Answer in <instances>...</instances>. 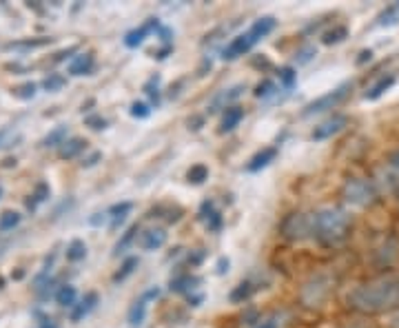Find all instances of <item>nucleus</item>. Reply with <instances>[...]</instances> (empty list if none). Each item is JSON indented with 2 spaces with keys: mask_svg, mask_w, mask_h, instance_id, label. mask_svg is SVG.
I'll list each match as a JSON object with an SVG mask.
<instances>
[{
  "mask_svg": "<svg viewBox=\"0 0 399 328\" xmlns=\"http://www.w3.org/2000/svg\"><path fill=\"white\" fill-rule=\"evenodd\" d=\"M333 291V277L326 273H319L315 277H311L302 289V302L306 306H319L326 300L329 293Z\"/></svg>",
  "mask_w": 399,
  "mask_h": 328,
  "instance_id": "nucleus-5",
  "label": "nucleus"
},
{
  "mask_svg": "<svg viewBox=\"0 0 399 328\" xmlns=\"http://www.w3.org/2000/svg\"><path fill=\"white\" fill-rule=\"evenodd\" d=\"M228 264H231V262H228L226 258H220V260H218V273H220V275H224V273L228 271Z\"/></svg>",
  "mask_w": 399,
  "mask_h": 328,
  "instance_id": "nucleus-43",
  "label": "nucleus"
},
{
  "mask_svg": "<svg viewBox=\"0 0 399 328\" xmlns=\"http://www.w3.org/2000/svg\"><path fill=\"white\" fill-rule=\"evenodd\" d=\"M371 56H373L371 51H362V53H360V61H357V65L366 63V61H371Z\"/></svg>",
  "mask_w": 399,
  "mask_h": 328,
  "instance_id": "nucleus-46",
  "label": "nucleus"
},
{
  "mask_svg": "<svg viewBox=\"0 0 399 328\" xmlns=\"http://www.w3.org/2000/svg\"><path fill=\"white\" fill-rule=\"evenodd\" d=\"M240 94H242V87H240V84H238V87H233V89H228V92H224V94H220L216 100L211 102V111H218V109L222 107V104H228L231 100H235Z\"/></svg>",
  "mask_w": 399,
  "mask_h": 328,
  "instance_id": "nucleus-28",
  "label": "nucleus"
},
{
  "mask_svg": "<svg viewBox=\"0 0 399 328\" xmlns=\"http://www.w3.org/2000/svg\"><path fill=\"white\" fill-rule=\"evenodd\" d=\"M16 140H18V136H13L11 131H0V149L11 146Z\"/></svg>",
  "mask_w": 399,
  "mask_h": 328,
  "instance_id": "nucleus-41",
  "label": "nucleus"
},
{
  "mask_svg": "<svg viewBox=\"0 0 399 328\" xmlns=\"http://www.w3.org/2000/svg\"><path fill=\"white\" fill-rule=\"evenodd\" d=\"M137 268V258H129V260H125V264H122V268L120 271L113 275V282H122V279H127L133 271Z\"/></svg>",
  "mask_w": 399,
  "mask_h": 328,
  "instance_id": "nucleus-32",
  "label": "nucleus"
},
{
  "mask_svg": "<svg viewBox=\"0 0 399 328\" xmlns=\"http://www.w3.org/2000/svg\"><path fill=\"white\" fill-rule=\"evenodd\" d=\"M255 328H280V322H278V317H275V315H271V317L259 320V324Z\"/></svg>",
  "mask_w": 399,
  "mask_h": 328,
  "instance_id": "nucleus-42",
  "label": "nucleus"
},
{
  "mask_svg": "<svg viewBox=\"0 0 399 328\" xmlns=\"http://www.w3.org/2000/svg\"><path fill=\"white\" fill-rule=\"evenodd\" d=\"M282 235L290 242L313 237V213H290L282 222Z\"/></svg>",
  "mask_w": 399,
  "mask_h": 328,
  "instance_id": "nucleus-4",
  "label": "nucleus"
},
{
  "mask_svg": "<svg viewBox=\"0 0 399 328\" xmlns=\"http://www.w3.org/2000/svg\"><path fill=\"white\" fill-rule=\"evenodd\" d=\"M295 80H297V73H295V69L293 67H282L280 69V82L286 87V89H290L295 84Z\"/></svg>",
  "mask_w": 399,
  "mask_h": 328,
  "instance_id": "nucleus-35",
  "label": "nucleus"
},
{
  "mask_svg": "<svg viewBox=\"0 0 399 328\" xmlns=\"http://www.w3.org/2000/svg\"><path fill=\"white\" fill-rule=\"evenodd\" d=\"M42 328H56V324L51 320H42Z\"/></svg>",
  "mask_w": 399,
  "mask_h": 328,
  "instance_id": "nucleus-47",
  "label": "nucleus"
},
{
  "mask_svg": "<svg viewBox=\"0 0 399 328\" xmlns=\"http://www.w3.org/2000/svg\"><path fill=\"white\" fill-rule=\"evenodd\" d=\"M131 202H120V204H113L109 211H106V215H109V227L111 229H118L122 222L127 220L129 211H131Z\"/></svg>",
  "mask_w": 399,
  "mask_h": 328,
  "instance_id": "nucleus-16",
  "label": "nucleus"
},
{
  "mask_svg": "<svg viewBox=\"0 0 399 328\" xmlns=\"http://www.w3.org/2000/svg\"><path fill=\"white\" fill-rule=\"evenodd\" d=\"M67 84V80L63 76H58V73H49V78H44L42 87L47 89V92H60Z\"/></svg>",
  "mask_w": 399,
  "mask_h": 328,
  "instance_id": "nucleus-33",
  "label": "nucleus"
},
{
  "mask_svg": "<svg viewBox=\"0 0 399 328\" xmlns=\"http://www.w3.org/2000/svg\"><path fill=\"white\" fill-rule=\"evenodd\" d=\"M147 317V297L137 300L131 308H129V324L131 326H140Z\"/></svg>",
  "mask_w": 399,
  "mask_h": 328,
  "instance_id": "nucleus-23",
  "label": "nucleus"
},
{
  "mask_svg": "<svg viewBox=\"0 0 399 328\" xmlns=\"http://www.w3.org/2000/svg\"><path fill=\"white\" fill-rule=\"evenodd\" d=\"M149 113H151V109H149V104H145V102H133L131 104V115L133 118H149Z\"/></svg>",
  "mask_w": 399,
  "mask_h": 328,
  "instance_id": "nucleus-38",
  "label": "nucleus"
},
{
  "mask_svg": "<svg viewBox=\"0 0 399 328\" xmlns=\"http://www.w3.org/2000/svg\"><path fill=\"white\" fill-rule=\"evenodd\" d=\"M158 82H160L158 78H151V80L145 84V92L151 96V100L156 102V104H160V89H158Z\"/></svg>",
  "mask_w": 399,
  "mask_h": 328,
  "instance_id": "nucleus-37",
  "label": "nucleus"
},
{
  "mask_svg": "<svg viewBox=\"0 0 399 328\" xmlns=\"http://www.w3.org/2000/svg\"><path fill=\"white\" fill-rule=\"evenodd\" d=\"M313 56H315V47H304V49H300V51L295 53V61H297L300 65H304V63H309Z\"/></svg>",
  "mask_w": 399,
  "mask_h": 328,
  "instance_id": "nucleus-40",
  "label": "nucleus"
},
{
  "mask_svg": "<svg viewBox=\"0 0 399 328\" xmlns=\"http://www.w3.org/2000/svg\"><path fill=\"white\" fill-rule=\"evenodd\" d=\"M67 142V127L60 125L54 131H49V136L42 140V146H63Z\"/></svg>",
  "mask_w": 399,
  "mask_h": 328,
  "instance_id": "nucleus-24",
  "label": "nucleus"
},
{
  "mask_svg": "<svg viewBox=\"0 0 399 328\" xmlns=\"http://www.w3.org/2000/svg\"><path fill=\"white\" fill-rule=\"evenodd\" d=\"M393 84H395V76H383V78H379L371 89H368V92L364 94V98H366V100H377L379 96L386 94Z\"/></svg>",
  "mask_w": 399,
  "mask_h": 328,
  "instance_id": "nucleus-20",
  "label": "nucleus"
},
{
  "mask_svg": "<svg viewBox=\"0 0 399 328\" xmlns=\"http://www.w3.org/2000/svg\"><path fill=\"white\" fill-rule=\"evenodd\" d=\"M346 125H348V118H346V115H333V118H329L326 122H321V125H317V127L313 129L311 138L317 140V142L329 140V138L337 136V133H340Z\"/></svg>",
  "mask_w": 399,
  "mask_h": 328,
  "instance_id": "nucleus-7",
  "label": "nucleus"
},
{
  "mask_svg": "<svg viewBox=\"0 0 399 328\" xmlns=\"http://www.w3.org/2000/svg\"><path fill=\"white\" fill-rule=\"evenodd\" d=\"M242 118H244V109H240V107H226L224 118H222L220 133H228V131H233V129H235V127L242 122Z\"/></svg>",
  "mask_w": 399,
  "mask_h": 328,
  "instance_id": "nucleus-18",
  "label": "nucleus"
},
{
  "mask_svg": "<svg viewBox=\"0 0 399 328\" xmlns=\"http://www.w3.org/2000/svg\"><path fill=\"white\" fill-rule=\"evenodd\" d=\"M87 258V244L82 240H73L69 246H67V260L69 262H80Z\"/></svg>",
  "mask_w": 399,
  "mask_h": 328,
  "instance_id": "nucleus-27",
  "label": "nucleus"
},
{
  "mask_svg": "<svg viewBox=\"0 0 399 328\" xmlns=\"http://www.w3.org/2000/svg\"><path fill=\"white\" fill-rule=\"evenodd\" d=\"M135 235H137V225L135 227H131L127 233H125V237H122V240L118 242V246H116V253H122V251H125L133 240H135Z\"/></svg>",
  "mask_w": 399,
  "mask_h": 328,
  "instance_id": "nucleus-36",
  "label": "nucleus"
},
{
  "mask_svg": "<svg viewBox=\"0 0 399 328\" xmlns=\"http://www.w3.org/2000/svg\"><path fill=\"white\" fill-rule=\"evenodd\" d=\"M100 158H102V156H100V153L96 151L94 156H91V158H87V160L82 162V167H94V164H96V162H98Z\"/></svg>",
  "mask_w": 399,
  "mask_h": 328,
  "instance_id": "nucleus-44",
  "label": "nucleus"
},
{
  "mask_svg": "<svg viewBox=\"0 0 399 328\" xmlns=\"http://www.w3.org/2000/svg\"><path fill=\"white\" fill-rule=\"evenodd\" d=\"M197 284H202V279L200 277H193V275H180L176 279H171V289L173 293H187V291H193L197 289Z\"/></svg>",
  "mask_w": 399,
  "mask_h": 328,
  "instance_id": "nucleus-19",
  "label": "nucleus"
},
{
  "mask_svg": "<svg viewBox=\"0 0 399 328\" xmlns=\"http://www.w3.org/2000/svg\"><path fill=\"white\" fill-rule=\"evenodd\" d=\"M275 158H278V146H264L262 151H257V153L249 160L247 171H251V173L262 171L264 167H269V164H271Z\"/></svg>",
  "mask_w": 399,
  "mask_h": 328,
  "instance_id": "nucleus-10",
  "label": "nucleus"
},
{
  "mask_svg": "<svg viewBox=\"0 0 399 328\" xmlns=\"http://www.w3.org/2000/svg\"><path fill=\"white\" fill-rule=\"evenodd\" d=\"M391 167H393V169L397 171V175H399V151L391 156Z\"/></svg>",
  "mask_w": 399,
  "mask_h": 328,
  "instance_id": "nucleus-45",
  "label": "nucleus"
},
{
  "mask_svg": "<svg viewBox=\"0 0 399 328\" xmlns=\"http://www.w3.org/2000/svg\"><path fill=\"white\" fill-rule=\"evenodd\" d=\"M85 125H87V127H91L94 131H100V129H104V127H106V120H104L102 115H89L87 120H85Z\"/></svg>",
  "mask_w": 399,
  "mask_h": 328,
  "instance_id": "nucleus-39",
  "label": "nucleus"
},
{
  "mask_svg": "<svg viewBox=\"0 0 399 328\" xmlns=\"http://www.w3.org/2000/svg\"><path fill=\"white\" fill-rule=\"evenodd\" d=\"M13 96L20 98V100H32L36 96V84L34 82H25L20 87L13 89Z\"/></svg>",
  "mask_w": 399,
  "mask_h": 328,
  "instance_id": "nucleus-34",
  "label": "nucleus"
},
{
  "mask_svg": "<svg viewBox=\"0 0 399 328\" xmlns=\"http://www.w3.org/2000/svg\"><path fill=\"white\" fill-rule=\"evenodd\" d=\"M85 149H87V142L82 138H69L63 146L58 149V156L63 158V160H71V158H75L78 153H82Z\"/></svg>",
  "mask_w": 399,
  "mask_h": 328,
  "instance_id": "nucleus-17",
  "label": "nucleus"
},
{
  "mask_svg": "<svg viewBox=\"0 0 399 328\" xmlns=\"http://www.w3.org/2000/svg\"><path fill=\"white\" fill-rule=\"evenodd\" d=\"M275 92H278V84H275L273 80H262L257 87H255V98H262V100H266V98H271V96H275Z\"/></svg>",
  "mask_w": 399,
  "mask_h": 328,
  "instance_id": "nucleus-30",
  "label": "nucleus"
},
{
  "mask_svg": "<svg viewBox=\"0 0 399 328\" xmlns=\"http://www.w3.org/2000/svg\"><path fill=\"white\" fill-rule=\"evenodd\" d=\"M94 69V53H80L69 63V73L71 76H87Z\"/></svg>",
  "mask_w": 399,
  "mask_h": 328,
  "instance_id": "nucleus-15",
  "label": "nucleus"
},
{
  "mask_svg": "<svg viewBox=\"0 0 399 328\" xmlns=\"http://www.w3.org/2000/svg\"><path fill=\"white\" fill-rule=\"evenodd\" d=\"M200 217H202L207 222V229L209 231H220L222 229V215L216 206H213V202H204L202 208H200Z\"/></svg>",
  "mask_w": 399,
  "mask_h": 328,
  "instance_id": "nucleus-14",
  "label": "nucleus"
},
{
  "mask_svg": "<svg viewBox=\"0 0 399 328\" xmlns=\"http://www.w3.org/2000/svg\"><path fill=\"white\" fill-rule=\"evenodd\" d=\"M0 196H3V189H0Z\"/></svg>",
  "mask_w": 399,
  "mask_h": 328,
  "instance_id": "nucleus-49",
  "label": "nucleus"
},
{
  "mask_svg": "<svg viewBox=\"0 0 399 328\" xmlns=\"http://www.w3.org/2000/svg\"><path fill=\"white\" fill-rule=\"evenodd\" d=\"M275 29V18L273 16H262V18H257L253 25H251V29H249V36H251V40L253 42H259L262 38H266L271 32Z\"/></svg>",
  "mask_w": 399,
  "mask_h": 328,
  "instance_id": "nucleus-12",
  "label": "nucleus"
},
{
  "mask_svg": "<svg viewBox=\"0 0 399 328\" xmlns=\"http://www.w3.org/2000/svg\"><path fill=\"white\" fill-rule=\"evenodd\" d=\"M75 286H71V284H65V286H60L58 289V293H56V302L60 304V306H75Z\"/></svg>",
  "mask_w": 399,
  "mask_h": 328,
  "instance_id": "nucleus-25",
  "label": "nucleus"
},
{
  "mask_svg": "<svg viewBox=\"0 0 399 328\" xmlns=\"http://www.w3.org/2000/svg\"><path fill=\"white\" fill-rule=\"evenodd\" d=\"M255 293V286H253V282H242V284H238L233 291H231V295H228V300H231L233 304H240V302H244V300H249V297Z\"/></svg>",
  "mask_w": 399,
  "mask_h": 328,
  "instance_id": "nucleus-22",
  "label": "nucleus"
},
{
  "mask_svg": "<svg viewBox=\"0 0 399 328\" xmlns=\"http://www.w3.org/2000/svg\"><path fill=\"white\" fill-rule=\"evenodd\" d=\"M51 196V189H49V184L47 182H38L36 184V191H34V196H29V200H27V208L29 211H36V206L40 204V202H44Z\"/></svg>",
  "mask_w": 399,
  "mask_h": 328,
  "instance_id": "nucleus-21",
  "label": "nucleus"
},
{
  "mask_svg": "<svg viewBox=\"0 0 399 328\" xmlns=\"http://www.w3.org/2000/svg\"><path fill=\"white\" fill-rule=\"evenodd\" d=\"M350 89H352V84H350V82H344L342 87H337L335 92H329L326 96H321V98H317V100H313V102L306 104L304 111H302V115L324 113V111H329V109L337 107V104H340L342 100H346V98H348Z\"/></svg>",
  "mask_w": 399,
  "mask_h": 328,
  "instance_id": "nucleus-6",
  "label": "nucleus"
},
{
  "mask_svg": "<svg viewBox=\"0 0 399 328\" xmlns=\"http://www.w3.org/2000/svg\"><path fill=\"white\" fill-rule=\"evenodd\" d=\"M346 36H348L346 27H335V29H331V32H326L324 36H321V42H324V44H337V42H342Z\"/></svg>",
  "mask_w": 399,
  "mask_h": 328,
  "instance_id": "nucleus-29",
  "label": "nucleus"
},
{
  "mask_svg": "<svg viewBox=\"0 0 399 328\" xmlns=\"http://www.w3.org/2000/svg\"><path fill=\"white\" fill-rule=\"evenodd\" d=\"M342 196L348 204L352 206H371L377 202V189L371 180H364V177H352L344 184Z\"/></svg>",
  "mask_w": 399,
  "mask_h": 328,
  "instance_id": "nucleus-3",
  "label": "nucleus"
},
{
  "mask_svg": "<svg viewBox=\"0 0 399 328\" xmlns=\"http://www.w3.org/2000/svg\"><path fill=\"white\" fill-rule=\"evenodd\" d=\"M3 284H5V279H3V277H0V289H3Z\"/></svg>",
  "mask_w": 399,
  "mask_h": 328,
  "instance_id": "nucleus-48",
  "label": "nucleus"
},
{
  "mask_svg": "<svg viewBox=\"0 0 399 328\" xmlns=\"http://www.w3.org/2000/svg\"><path fill=\"white\" fill-rule=\"evenodd\" d=\"M96 304H98V293H87L82 300H80V304H75L73 306V313H71V322H80L82 317H87L91 310L96 308Z\"/></svg>",
  "mask_w": 399,
  "mask_h": 328,
  "instance_id": "nucleus-13",
  "label": "nucleus"
},
{
  "mask_svg": "<svg viewBox=\"0 0 399 328\" xmlns=\"http://www.w3.org/2000/svg\"><path fill=\"white\" fill-rule=\"evenodd\" d=\"M166 244V231L164 229H149L140 237V246L145 251H158Z\"/></svg>",
  "mask_w": 399,
  "mask_h": 328,
  "instance_id": "nucleus-11",
  "label": "nucleus"
},
{
  "mask_svg": "<svg viewBox=\"0 0 399 328\" xmlns=\"http://www.w3.org/2000/svg\"><path fill=\"white\" fill-rule=\"evenodd\" d=\"M352 227L350 215L340 206H329V208H319L313 213V237L321 244L333 246L346 240V235Z\"/></svg>",
  "mask_w": 399,
  "mask_h": 328,
  "instance_id": "nucleus-2",
  "label": "nucleus"
},
{
  "mask_svg": "<svg viewBox=\"0 0 399 328\" xmlns=\"http://www.w3.org/2000/svg\"><path fill=\"white\" fill-rule=\"evenodd\" d=\"M187 180L191 184H202L204 180H209V167L207 164H193V167L187 171Z\"/></svg>",
  "mask_w": 399,
  "mask_h": 328,
  "instance_id": "nucleus-26",
  "label": "nucleus"
},
{
  "mask_svg": "<svg viewBox=\"0 0 399 328\" xmlns=\"http://www.w3.org/2000/svg\"><path fill=\"white\" fill-rule=\"evenodd\" d=\"M253 44H255V42L251 40L249 34H240V36H235V38L224 47L222 58H224V61H238L240 56H244L247 51H251Z\"/></svg>",
  "mask_w": 399,
  "mask_h": 328,
  "instance_id": "nucleus-9",
  "label": "nucleus"
},
{
  "mask_svg": "<svg viewBox=\"0 0 399 328\" xmlns=\"http://www.w3.org/2000/svg\"><path fill=\"white\" fill-rule=\"evenodd\" d=\"M18 222H20V213H16V211H5L3 215H0V231L16 229Z\"/></svg>",
  "mask_w": 399,
  "mask_h": 328,
  "instance_id": "nucleus-31",
  "label": "nucleus"
},
{
  "mask_svg": "<svg viewBox=\"0 0 399 328\" xmlns=\"http://www.w3.org/2000/svg\"><path fill=\"white\" fill-rule=\"evenodd\" d=\"M153 32H160V23H158L156 18H149L145 25H140L137 29H131V32L125 36V44H127L129 49L140 47V44L147 40V36L153 34Z\"/></svg>",
  "mask_w": 399,
  "mask_h": 328,
  "instance_id": "nucleus-8",
  "label": "nucleus"
},
{
  "mask_svg": "<svg viewBox=\"0 0 399 328\" xmlns=\"http://www.w3.org/2000/svg\"><path fill=\"white\" fill-rule=\"evenodd\" d=\"M348 306L364 315H379L399 306V277L383 275L348 293Z\"/></svg>",
  "mask_w": 399,
  "mask_h": 328,
  "instance_id": "nucleus-1",
  "label": "nucleus"
}]
</instances>
